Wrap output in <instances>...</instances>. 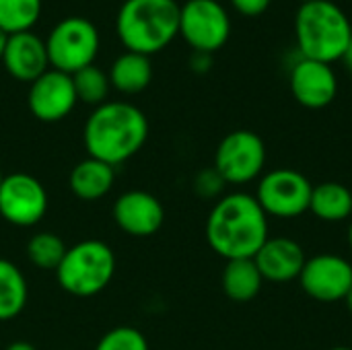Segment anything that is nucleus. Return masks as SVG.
I'll return each instance as SVG.
<instances>
[{"instance_id":"1","label":"nucleus","mask_w":352,"mask_h":350,"mask_svg":"<svg viewBox=\"0 0 352 350\" xmlns=\"http://www.w3.org/2000/svg\"><path fill=\"white\" fill-rule=\"evenodd\" d=\"M270 219L250 192H229L221 196L206 217V243L210 250L229 260H254L268 241Z\"/></svg>"},{"instance_id":"2","label":"nucleus","mask_w":352,"mask_h":350,"mask_svg":"<svg viewBox=\"0 0 352 350\" xmlns=\"http://www.w3.org/2000/svg\"><path fill=\"white\" fill-rule=\"evenodd\" d=\"M148 138V120L132 103L105 101L85 124L82 140L89 157L111 167L132 159Z\"/></svg>"},{"instance_id":"3","label":"nucleus","mask_w":352,"mask_h":350,"mask_svg":"<svg viewBox=\"0 0 352 350\" xmlns=\"http://www.w3.org/2000/svg\"><path fill=\"white\" fill-rule=\"evenodd\" d=\"M116 31L126 52L153 56L179 35L175 0H126L116 17Z\"/></svg>"},{"instance_id":"4","label":"nucleus","mask_w":352,"mask_h":350,"mask_svg":"<svg viewBox=\"0 0 352 350\" xmlns=\"http://www.w3.org/2000/svg\"><path fill=\"white\" fill-rule=\"evenodd\" d=\"M352 37L346 12L332 0L303 2L295 14V39L301 58L332 64L342 60Z\"/></svg>"},{"instance_id":"5","label":"nucleus","mask_w":352,"mask_h":350,"mask_svg":"<svg viewBox=\"0 0 352 350\" xmlns=\"http://www.w3.org/2000/svg\"><path fill=\"white\" fill-rule=\"evenodd\" d=\"M116 274V254L99 239H85L66 250L56 270L58 285L74 297L99 295Z\"/></svg>"},{"instance_id":"6","label":"nucleus","mask_w":352,"mask_h":350,"mask_svg":"<svg viewBox=\"0 0 352 350\" xmlns=\"http://www.w3.org/2000/svg\"><path fill=\"white\" fill-rule=\"evenodd\" d=\"M99 31L85 17H66L45 37L50 68L74 74L91 66L99 54Z\"/></svg>"},{"instance_id":"7","label":"nucleus","mask_w":352,"mask_h":350,"mask_svg":"<svg viewBox=\"0 0 352 350\" xmlns=\"http://www.w3.org/2000/svg\"><path fill=\"white\" fill-rule=\"evenodd\" d=\"M314 184L305 173L291 167L264 171L256 184V200L268 219L293 221L309 212Z\"/></svg>"},{"instance_id":"8","label":"nucleus","mask_w":352,"mask_h":350,"mask_svg":"<svg viewBox=\"0 0 352 350\" xmlns=\"http://www.w3.org/2000/svg\"><path fill=\"white\" fill-rule=\"evenodd\" d=\"M266 144L254 130L229 132L214 151V169L227 186L243 188L258 182L266 169Z\"/></svg>"},{"instance_id":"9","label":"nucleus","mask_w":352,"mask_h":350,"mask_svg":"<svg viewBox=\"0 0 352 350\" xmlns=\"http://www.w3.org/2000/svg\"><path fill=\"white\" fill-rule=\"evenodd\" d=\"M179 35L202 54H214L231 35V19L217 0H188L179 6Z\"/></svg>"},{"instance_id":"10","label":"nucleus","mask_w":352,"mask_h":350,"mask_svg":"<svg viewBox=\"0 0 352 350\" xmlns=\"http://www.w3.org/2000/svg\"><path fill=\"white\" fill-rule=\"evenodd\" d=\"M47 192L29 173L4 175L0 184V217L14 227H33L47 212Z\"/></svg>"},{"instance_id":"11","label":"nucleus","mask_w":352,"mask_h":350,"mask_svg":"<svg viewBox=\"0 0 352 350\" xmlns=\"http://www.w3.org/2000/svg\"><path fill=\"white\" fill-rule=\"evenodd\" d=\"M299 285L307 297L320 303L344 301L352 289V262L338 254H318L307 258Z\"/></svg>"},{"instance_id":"12","label":"nucleus","mask_w":352,"mask_h":350,"mask_svg":"<svg viewBox=\"0 0 352 350\" xmlns=\"http://www.w3.org/2000/svg\"><path fill=\"white\" fill-rule=\"evenodd\" d=\"M78 103L72 76L60 70H45L39 78L29 85L27 105L33 118L45 124L68 118Z\"/></svg>"},{"instance_id":"13","label":"nucleus","mask_w":352,"mask_h":350,"mask_svg":"<svg viewBox=\"0 0 352 350\" xmlns=\"http://www.w3.org/2000/svg\"><path fill=\"white\" fill-rule=\"evenodd\" d=\"M289 87L295 101L307 109H324L338 95V78L332 64L301 58L293 64Z\"/></svg>"},{"instance_id":"14","label":"nucleus","mask_w":352,"mask_h":350,"mask_svg":"<svg viewBox=\"0 0 352 350\" xmlns=\"http://www.w3.org/2000/svg\"><path fill=\"white\" fill-rule=\"evenodd\" d=\"M116 225L130 237H151L165 223L161 200L144 190H128L113 204Z\"/></svg>"},{"instance_id":"15","label":"nucleus","mask_w":352,"mask_h":350,"mask_svg":"<svg viewBox=\"0 0 352 350\" xmlns=\"http://www.w3.org/2000/svg\"><path fill=\"white\" fill-rule=\"evenodd\" d=\"M264 283L285 285L299 281L307 262L305 250L293 237H268L254 258Z\"/></svg>"},{"instance_id":"16","label":"nucleus","mask_w":352,"mask_h":350,"mask_svg":"<svg viewBox=\"0 0 352 350\" xmlns=\"http://www.w3.org/2000/svg\"><path fill=\"white\" fill-rule=\"evenodd\" d=\"M2 64L14 80L31 85L45 70H50L45 39H41L33 31L8 35L6 50L2 56Z\"/></svg>"},{"instance_id":"17","label":"nucleus","mask_w":352,"mask_h":350,"mask_svg":"<svg viewBox=\"0 0 352 350\" xmlns=\"http://www.w3.org/2000/svg\"><path fill=\"white\" fill-rule=\"evenodd\" d=\"M116 182V167L87 157L78 161L70 171V190L78 200L95 202L109 194Z\"/></svg>"},{"instance_id":"18","label":"nucleus","mask_w":352,"mask_h":350,"mask_svg":"<svg viewBox=\"0 0 352 350\" xmlns=\"http://www.w3.org/2000/svg\"><path fill=\"white\" fill-rule=\"evenodd\" d=\"M309 212L322 223H344L352 219V190L340 182L314 186Z\"/></svg>"},{"instance_id":"19","label":"nucleus","mask_w":352,"mask_h":350,"mask_svg":"<svg viewBox=\"0 0 352 350\" xmlns=\"http://www.w3.org/2000/svg\"><path fill=\"white\" fill-rule=\"evenodd\" d=\"M109 83L122 95H138L153 80V64L148 56L136 52H124L116 58L109 72Z\"/></svg>"},{"instance_id":"20","label":"nucleus","mask_w":352,"mask_h":350,"mask_svg":"<svg viewBox=\"0 0 352 350\" xmlns=\"http://www.w3.org/2000/svg\"><path fill=\"white\" fill-rule=\"evenodd\" d=\"M221 287L231 301L250 303L260 295L264 278L254 260H229L221 274Z\"/></svg>"},{"instance_id":"21","label":"nucleus","mask_w":352,"mask_h":350,"mask_svg":"<svg viewBox=\"0 0 352 350\" xmlns=\"http://www.w3.org/2000/svg\"><path fill=\"white\" fill-rule=\"evenodd\" d=\"M29 289L23 272L8 260L0 258V322L19 318L27 305Z\"/></svg>"},{"instance_id":"22","label":"nucleus","mask_w":352,"mask_h":350,"mask_svg":"<svg viewBox=\"0 0 352 350\" xmlns=\"http://www.w3.org/2000/svg\"><path fill=\"white\" fill-rule=\"evenodd\" d=\"M66 243L58 233L52 231H41L35 233L29 241H27V260L39 268V270H52L56 272L60 262L66 256Z\"/></svg>"},{"instance_id":"23","label":"nucleus","mask_w":352,"mask_h":350,"mask_svg":"<svg viewBox=\"0 0 352 350\" xmlns=\"http://www.w3.org/2000/svg\"><path fill=\"white\" fill-rule=\"evenodd\" d=\"M41 17V0H0V31L6 35L31 31Z\"/></svg>"},{"instance_id":"24","label":"nucleus","mask_w":352,"mask_h":350,"mask_svg":"<svg viewBox=\"0 0 352 350\" xmlns=\"http://www.w3.org/2000/svg\"><path fill=\"white\" fill-rule=\"evenodd\" d=\"M70 76H72L78 101H82L87 105H93V107H99L101 103H105V99L109 95V89H111L107 72H103L101 68L91 64V66H87V68L70 74Z\"/></svg>"},{"instance_id":"25","label":"nucleus","mask_w":352,"mask_h":350,"mask_svg":"<svg viewBox=\"0 0 352 350\" xmlns=\"http://www.w3.org/2000/svg\"><path fill=\"white\" fill-rule=\"evenodd\" d=\"M95 350H148V340L132 326H118L103 334Z\"/></svg>"},{"instance_id":"26","label":"nucleus","mask_w":352,"mask_h":350,"mask_svg":"<svg viewBox=\"0 0 352 350\" xmlns=\"http://www.w3.org/2000/svg\"><path fill=\"white\" fill-rule=\"evenodd\" d=\"M225 188H227V184L214 167H206L194 177V192L202 200H214L217 202L221 196H225Z\"/></svg>"},{"instance_id":"27","label":"nucleus","mask_w":352,"mask_h":350,"mask_svg":"<svg viewBox=\"0 0 352 350\" xmlns=\"http://www.w3.org/2000/svg\"><path fill=\"white\" fill-rule=\"evenodd\" d=\"M272 0H231L233 8L243 17H260L268 10Z\"/></svg>"},{"instance_id":"28","label":"nucleus","mask_w":352,"mask_h":350,"mask_svg":"<svg viewBox=\"0 0 352 350\" xmlns=\"http://www.w3.org/2000/svg\"><path fill=\"white\" fill-rule=\"evenodd\" d=\"M210 56L212 54H202V52H194V56H192V60H190V66H192V70L194 72H206V70H210V66H212V60H210Z\"/></svg>"},{"instance_id":"29","label":"nucleus","mask_w":352,"mask_h":350,"mask_svg":"<svg viewBox=\"0 0 352 350\" xmlns=\"http://www.w3.org/2000/svg\"><path fill=\"white\" fill-rule=\"evenodd\" d=\"M4 350H37L31 342H25V340H16V342H10Z\"/></svg>"},{"instance_id":"30","label":"nucleus","mask_w":352,"mask_h":350,"mask_svg":"<svg viewBox=\"0 0 352 350\" xmlns=\"http://www.w3.org/2000/svg\"><path fill=\"white\" fill-rule=\"evenodd\" d=\"M342 62L346 64V68L352 72V37H351V41H349V45H346V50H344Z\"/></svg>"},{"instance_id":"31","label":"nucleus","mask_w":352,"mask_h":350,"mask_svg":"<svg viewBox=\"0 0 352 350\" xmlns=\"http://www.w3.org/2000/svg\"><path fill=\"white\" fill-rule=\"evenodd\" d=\"M6 41H8V35L4 31H0V62H2V56H4V50H6Z\"/></svg>"},{"instance_id":"32","label":"nucleus","mask_w":352,"mask_h":350,"mask_svg":"<svg viewBox=\"0 0 352 350\" xmlns=\"http://www.w3.org/2000/svg\"><path fill=\"white\" fill-rule=\"evenodd\" d=\"M344 303H346V309L351 311V316H352V289L349 291V295L344 297Z\"/></svg>"},{"instance_id":"33","label":"nucleus","mask_w":352,"mask_h":350,"mask_svg":"<svg viewBox=\"0 0 352 350\" xmlns=\"http://www.w3.org/2000/svg\"><path fill=\"white\" fill-rule=\"evenodd\" d=\"M346 239H349V248H351V252H352V219H351V223H349V231H346Z\"/></svg>"},{"instance_id":"34","label":"nucleus","mask_w":352,"mask_h":350,"mask_svg":"<svg viewBox=\"0 0 352 350\" xmlns=\"http://www.w3.org/2000/svg\"><path fill=\"white\" fill-rule=\"evenodd\" d=\"M330 350H352L351 347H334V349H330Z\"/></svg>"},{"instance_id":"35","label":"nucleus","mask_w":352,"mask_h":350,"mask_svg":"<svg viewBox=\"0 0 352 350\" xmlns=\"http://www.w3.org/2000/svg\"><path fill=\"white\" fill-rule=\"evenodd\" d=\"M2 179H4V173L0 171V184H2Z\"/></svg>"},{"instance_id":"36","label":"nucleus","mask_w":352,"mask_h":350,"mask_svg":"<svg viewBox=\"0 0 352 350\" xmlns=\"http://www.w3.org/2000/svg\"><path fill=\"white\" fill-rule=\"evenodd\" d=\"M303 2H311V0H301V4H303Z\"/></svg>"}]
</instances>
